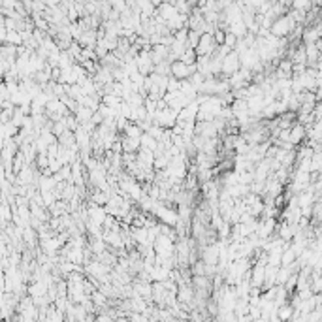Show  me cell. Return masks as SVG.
Instances as JSON below:
<instances>
[{
    "instance_id": "1",
    "label": "cell",
    "mask_w": 322,
    "mask_h": 322,
    "mask_svg": "<svg viewBox=\"0 0 322 322\" xmlns=\"http://www.w3.org/2000/svg\"><path fill=\"white\" fill-rule=\"evenodd\" d=\"M294 26H296V23H294V21L285 13V15H279L277 19H273V21H271L270 34L271 36H277V38H287Z\"/></svg>"
},
{
    "instance_id": "2",
    "label": "cell",
    "mask_w": 322,
    "mask_h": 322,
    "mask_svg": "<svg viewBox=\"0 0 322 322\" xmlns=\"http://www.w3.org/2000/svg\"><path fill=\"white\" fill-rule=\"evenodd\" d=\"M241 68V64H239V53H237L236 49L228 51L222 59H220V74L224 77L232 76L234 72H237Z\"/></svg>"
},
{
    "instance_id": "3",
    "label": "cell",
    "mask_w": 322,
    "mask_h": 322,
    "mask_svg": "<svg viewBox=\"0 0 322 322\" xmlns=\"http://www.w3.org/2000/svg\"><path fill=\"white\" fill-rule=\"evenodd\" d=\"M215 49H217V42H215L213 34H211V32H203V34H200V40H198V45L194 47L196 57H203V55L211 57L213 53H215Z\"/></svg>"
},
{
    "instance_id": "4",
    "label": "cell",
    "mask_w": 322,
    "mask_h": 322,
    "mask_svg": "<svg viewBox=\"0 0 322 322\" xmlns=\"http://www.w3.org/2000/svg\"><path fill=\"white\" fill-rule=\"evenodd\" d=\"M194 72H196V62L194 64H185V62H181L179 59L169 62V76L179 79V81L186 79V77L190 76V74H194Z\"/></svg>"
},
{
    "instance_id": "5",
    "label": "cell",
    "mask_w": 322,
    "mask_h": 322,
    "mask_svg": "<svg viewBox=\"0 0 322 322\" xmlns=\"http://www.w3.org/2000/svg\"><path fill=\"white\" fill-rule=\"evenodd\" d=\"M304 140H305V127L296 121L292 127L288 128V142L294 145V147H298V145L304 144Z\"/></svg>"
},
{
    "instance_id": "6",
    "label": "cell",
    "mask_w": 322,
    "mask_h": 322,
    "mask_svg": "<svg viewBox=\"0 0 322 322\" xmlns=\"http://www.w3.org/2000/svg\"><path fill=\"white\" fill-rule=\"evenodd\" d=\"M121 145H123V153H136L140 149V140L138 138H121Z\"/></svg>"
},
{
    "instance_id": "7",
    "label": "cell",
    "mask_w": 322,
    "mask_h": 322,
    "mask_svg": "<svg viewBox=\"0 0 322 322\" xmlns=\"http://www.w3.org/2000/svg\"><path fill=\"white\" fill-rule=\"evenodd\" d=\"M179 60L185 62V64H194L196 62V51L192 47H186L181 55H179Z\"/></svg>"
},
{
    "instance_id": "8",
    "label": "cell",
    "mask_w": 322,
    "mask_h": 322,
    "mask_svg": "<svg viewBox=\"0 0 322 322\" xmlns=\"http://www.w3.org/2000/svg\"><path fill=\"white\" fill-rule=\"evenodd\" d=\"M198 40H200V32L194 30V28H188L186 30V45L194 49L196 45H198Z\"/></svg>"
},
{
    "instance_id": "9",
    "label": "cell",
    "mask_w": 322,
    "mask_h": 322,
    "mask_svg": "<svg viewBox=\"0 0 322 322\" xmlns=\"http://www.w3.org/2000/svg\"><path fill=\"white\" fill-rule=\"evenodd\" d=\"M236 43H237V38L234 36V34L232 32L224 34V42H222V45H226L228 49H234V47H236Z\"/></svg>"
},
{
    "instance_id": "10",
    "label": "cell",
    "mask_w": 322,
    "mask_h": 322,
    "mask_svg": "<svg viewBox=\"0 0 322 322\" xmlns=\"http://www.w3.org/2000/svg\"><path fill=\"white\" fill-rule=\"evenodd\" d=\"M42 2L45 6H49V8H55V6H59L62 0H42Z\"/></svg>"
}]
</instances>
